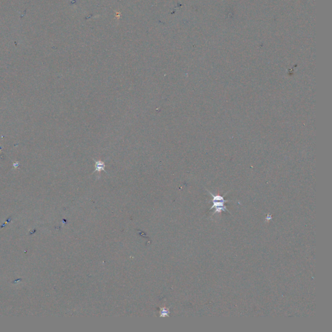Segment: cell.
Returning a JSON list of instances; mask_svg holds the SVG:
<instances>
[{
    "instance_id": "obj_3",
    "label": "cell",
    "mask_w": 332,
    "mask_h": 332,
    "mask_svg": "<svg viewBox=\"0 0 332 332\" xmlns=\"http://www.w3.org/2000/svg\"><path fill=\"white\" fill-rule=\"evenodd\" d=\"M18 165H19V163H18V162H16V163H14V167H16V168H17V166H18Z\"/></svg>"
},
{
    "instance_id": "obj_1",
    "label": "cell",
    "mask_w": 332,
    "mask_h": 332,
    "mask_svg": "<svg viewBox=\"0 0 332 332\" xmlns=\"http://www.w3.org/2000/svg\"><path fill=\"white\" fill-rule=\"evenodd\" d=\"M208 192L212 197V199L211 200V202H212L213 204L212 207L210 208V209H209V210H211V209H212L213 208L215 209V211L213 215L215 214H220L221 212H229L230 214V212L229 210L228 209H227L225 205V203H228V202H232V200H226L224 199V197L223 196H221L219 195H215L212 193H211V192H209V191Z\"/></svg>"
},
{
    "instance_id": "obj_2",
    "label": "cell",
    "mask_w": 332,
    "mask_h": 332,
    "mask_svg": "<svg viewBox=\"0 0 332 332\" xmlns=\"http://www.w3.org/2000/svg\"><path fill=\"white\" fill-rule=\"evenodd\" d=\"M95 161V171L93 173L95 172H99V171H105L106 173L107 171L105 170V168H106V165L105 163H104V162L103 161H101V160H98V161H96L95 160H93Z\"/></svg>"
},
{
    "instance_id": "obj_4",
    "label": "cell",
    "mask_w": 332,
    "mask_h": 332,
    "mask_svg": "<svg viewBox=\"0 0 332 332\" xmlns=\"http://www.w3.org/2000/svg\"><path fill=\"white\" fill-rule=\"evenodd\" d=\"M308 1H309V0H308Z\"/></svg>"
}]
</instances>
